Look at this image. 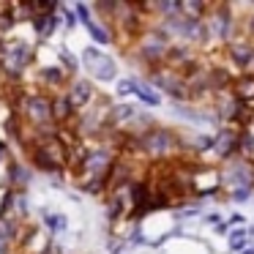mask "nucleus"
Wrapping results in <instances>:
<instances>
[{
	"label": "nucleus",
	"instance_id": "obj_1",
	"mask_svg": "<svg viewBox=\"0 0 254 254\" xmlns=\"http://www.w3.org/2000/svg\"><path fill=\"white\" fill-rule=\"evenodd\" d=\"M134 145H137L139 153H145L153 161H167V159H172L175 153L183 150V139L178 137L175 131L161 128V126H153L145 134H139V137L134 139Z\"/></svg>",
	"mask_w": 254,
	"mask_h": 254
},
{
	"label": "nucleus",
	"instance_id": "obj_2",
	"mask_svg": "<svg viewBox=\"0 0 254 254\" xmlns=\"http://www.w3.org/2000/svg\"><path fill=\"white\" fill-rule=\"evenodd\" d=\"M3 77L8 82H17L36 61V47L25 39H8L6 41V52H3Z\"/></svg>",
	"mask_w": 254,
	"mask_h": 254
},
{
	"label": "nucleus",
	"instance_id": "obj_3",
	"mask_svg": "<svg viewBox=\"0 0 254 254\" xmlns=\"http://www.w3.org/2000/svg\"><path fill=\"white\" fill-rule=\"evenodd\" d=\"M170 52V36L161 33V28H145L137 36V55L145 66H161Z\"/></svg>",
	"mask_w": 254,
	"mask_h": 254
},
{
	"label": "nucleus",
	"instance_id": "obj_4",
	"mask_svg": "<svg viewBox=\"0 0 254 254\" xmlns=\"http://www.w3.org/2000/svg\"><path fill=\"white\" fill-rule=\"evenodd\" d=\"M79 68H85V71L90 74V82H115L118 79V63L115 58H110L104 50H99V47H88V50H82V55H79Z\"/></svg>",
	"mask_w": 254,
	"mask_h": 254
},
{
	"label": "nucleus",
	"instance_id": "obj_5",
	"mask_svg": "<svg viewBox=\"0 0 254 254\" xmlns=\"http://www.w3.org/2000/svg\"><path fill=\"white\" fill-rule=\"evenodd\" d=\"M150 82H153V90L159 88V90H164L167 96H172V99H189L183 77L170 66H153L150 68Z\"/></svg>",
	"mask_w": 254,
	"mask_h": 254
},
{
	"label": "nucleus",
	"instance_id": "obj_6",
	"mask_svg": "<svg viewBox=\"0 0 254 254\" xmlns=\"http://www.w3.org/2000/svg\"><path fill=\"white\" fill-rule=\"evenodd\" d=\"M68 79L71 77L61 68V63H44V66H39V71H36V82H39L41 93H47V96L63 93Z\"/></svg>",
	"mask_w": 254,
	"mask_h": 254
},
{
	"label": "nucleus",
	"instance_id": "obj_7",
	"mask_svg": "<svg viewBox=\"0 0 254 254\" xmlns=\"http://www.w3.org/2000/svg\"><path fill=\"white\" fill-rule=\"evenodd\" d=\"M118 93H121V96H134V99H139L142 104H148V107H159L161 104V96L156 93L148 82L134 79V77L118 79Z\"/></svg>",
	"mask_w": 254,
	"mask_h": 254
},
{
	"label": "nucleus",
	"instance_id": "obj_8",
	"mask_svg": "<svg viewBox=\"0 0 254 254\" xmlns=\"http://www.w3.org/2000/svg\"><path fill=\"white\" fill-rule=\"evenodd\" d=\"M63 93L68 96V101L74 104V110H77V112L85 110V107L99 96V93H96V88H93V82H90L88 77H71Z\"/></svg>",
	"mask_w": 254,
	"mask_h": 254
},
{
	"label": "nucleus",
	"instance_id": "obj_9",
	"mask_svg": "<svg viewBox=\"0 0 254 254\" xmlns=\"http://www.w3.org/2000/svg\"><path fill=\"white\" fill-rule=\"evenodd\" d=\"M52 101V121H55L58 128H71L74 118H77V110H74V104L68 101L66 93H55L50 96Z\"/></svg>",
	"mask_w": 254,
	"mask_h": 254
},
{
	"label": "nucleus",
	"instance_id": "obj_10",
	"mask_svg": "<svg viewBox=\"0 0 254 254\" xmlns=\"http://www.w3.org/2000/svg\"><path fill=\"white\" fill-rule=\"evenodd\" d=\"M202 25H205V36H216V39H227L230 36V30H232V19H230V11H227L224 6H219L213 14L208 17V22L202 19Z\"/></svg>",
	"mask_w": 254,
	"mask_h": 254
},
{
	"label": "nucleus",
	"instance_id": "obj_11",
	"mask_svg": "<svg viewBox=\"0 0 254 254\" xmlns=\"http://www.w3.org/2000/svg\"><path fill=\"white\" fill-rule=\"evenodd\" d=\"M232 96L241 101L243 110H254V74L238 77V82L232 85Z\"/></svg>",
	"mask_w": 254,
	"mask_h": 254
},
{
	"label": "nucleus",
	"instance_id": "obj_12",
	"mask_svg": "<svg viewBox=\"0 0 254 254\" xmlns=\"http://www.w3.org/2000/svg\"><path fill=\"white\" fill-rule=\"evenodd\" d=\"M30 181H33V175H30L28 167L19 164V161H8V189H11V191L22 194Z\"/></svg>",
	"mask_w": 254,
	"mask_h": 254
},
{
	"label": "nucleus",
	"instance_id": "obj_13",
	"mask_svg": "<svg viewBox=\"0 0 254 254\" xmlns=\"http://www.w3.org/2000/svg\"><path fill=\"white\" fill-rule=\"evenodd\" d=\"M230 58L238 66H249L254 61V47L246 44V41H235V44H230Z\"/></svg>",
	"mask_w": 254,
	"mask_h": 254
},
{
	"label": "nucleus",
	"instance_id": "obj_14",
	"mask_svg": "<svg viewBox=\"0 0 254 254\" xmlns=\"http://www.w3.org/2000/svg\"><path fill=\"white\" fill-rule=\"evenodd\" d=\"M85 30H88L90 39H93L96 44H99V50H101V47H107V44L112 41V33L104 28V22H99V19H90V22L85 25Z\"/></svg>",
	"mask_w": 254,
	"mask_h": 254
},
{
	"label": "nucleus",
	"instance_id": "obj_15",
	"mask_svg": "<svg viewBox=\"0 0 254 254\" xmlns=\"http://www.w3.org/2000/svg\"><path fill=\"white\" fill-rule=\"evenodd\" d=\"M41 219H44V227L52 232V235H58V232H63L68 227L66 216L63 213H55V210H41Z\"/></svg>",
	"mask_w": 254,
	"mask_h": 254
},
{
	"label": "nucleus",
	"instance_id": "obj_16",
	"mask_svg": "<svg viewBox=\"0 0 254 254\" xmlns=\"http://www.w3.org/2000/svg\"><path fill=\"white\" fill-rule=\"evenodd\" d=\"M58 58H61V68L68 74V77H77V71H79V58L77 55H71V52L63 47L61 52H58Z\"/></svg>",
	"mask_w": 254,
	"mask_h": 254
},
{
	"label": "nucleus",
	"instance_id": "obj_17",
	"mask_svg": "<svg viewBox=\"0 0 254 254\" xmlns=\"http://www.w3.org/2000/svg\"><path fill=\"white\" fill-rule=\"evenodd\" d=\"M249 238H252V230L232 232V235H230V249H232V252H243V249H246V243H249Z\"/></svg>",
	"mask_w": 254,
	"mask_h": 254
},
{
	"label": "nucleus",
	"instance_id": "obj_18",
	"mask_svg": "<svg viewBox=\"0 0 254 254\" xmlns=\"http://www.w3.org/2000/svg\"><path fill=\"white\" fill-rule=\"evenodd\" d=\"M58 14H61V25H63V28H68V30H74V28H77V14H74V8H68V6H61V11H58Z\"/></svg>",
	"mask_w": 254,
	"mask_h": 254
},
{
	"label": "nucleus",
	"instance_id": "obj_19",
	"mask_svg": "<svg viewBox=\"0 0 254 254\" xmlns=\"http://www.w3.org/2000/svg\"><path fill=\"white\" fill-rule=\"evenodd\" d=\"M249 194H252V189H232V199H235V202H246L249 199Z\"/></svg>",
	"mask_w": 254,
	"mask_h": 254
},
{
	"label": "nucleus",
	"instance_id": "obj_20",
	"mask_svg": "<svg viewBox=\"0 0 254 254\" xmlns=\"http://www.w3.org/2000/svg\"><path fill=\"white\" fill-rule=\"evenodd\" d=\"M243 221H246V216H241V213H232V216H230V221H227L224 227H232V224H243Z\"/></svg>",
	"mask_w": 254,
	"mask_h": 254
},
{
	"label": "nucleus",
	"instance_id": "obj_21",
	"mask_svg": "<svg viewBox=\"0 0 254 254\" xmlns=\"http://www.w3.org/2000/svg\"><path fill=\"white\" fill-rule=\"evenodd\" d=\"M205 221H208V224H216V227H219V224H221V216H219V213H208V216H205Z\"/></svg>",
	"mask_w": 254,
	"mask_h": 254
},
{
	"label": "nucleus",
	"instance_id": "obj_22",
	"mask_svg": "<svg viewBox=\"0 0 254 254\" xmlns=\"http://www.w3.org/2000/svg\"><path fill=\"white\" fill-rule=\"evenodd\" d=\"M241 254H254V241H252V243H246V249H243Z\"/></svg>",
	"mask_w": 254,
	"mask_h": 254
},
{
	"label": "nucleus",
	"instance_id": "obj_23",
	"mask_svg": "<svg viewBox=\"0 0 254 254\" xmlns=\"http://www.w3.org/2000/svg\"><path fill=\"white\" fill-rule=\"evenodd\" d=\"M6 159V142H0V161Z\"/></svg>",
	"mask_w": 254,
	"mask_h": 254
},
{
	"label": "nucleus",
	"instance_id": "obj_24",
	"mask_svg": "<svg viewBox=\"0 0 254 254\" xmlns=\"http://www.w3.org/2000/svg\"><path fill=\"white\" fill-rule=\"evenodd\" d=\"M249 30H252V36H254V17L249 19Z\"/></svg>",
	"mask_w": 254,
	"mask_h": 254
}]
</instances>
